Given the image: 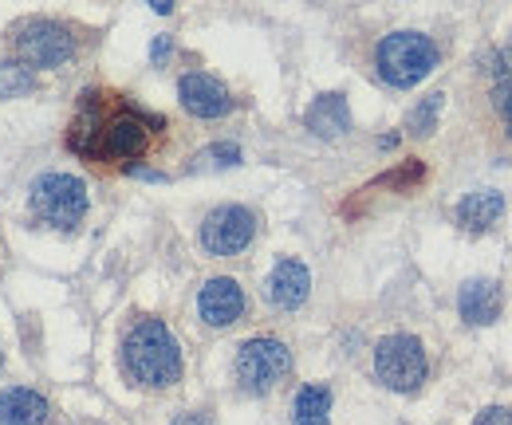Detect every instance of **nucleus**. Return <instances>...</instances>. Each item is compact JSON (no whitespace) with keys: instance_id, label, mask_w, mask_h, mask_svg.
Returning a JSON list of instances; mask_svg holds the SVG:
<instances>
[{"instance_id":"nucleus-21","label":"nucleus","mask_w":512,"mask_h":425,"mask_svg":"<svg viewBox=\"0 0 512 425\" xmlns=\"http://www.w3.org/2000/svg\"><path fill=\"white\" fill-rule=\"evenodd\" d=\"M497 103H501V111H505V119H509V134H512V79H505V83L497 87Z\"/></svg>"},{"instance_id":"nucleus-19","label":"nucleus","mask_w":512,"mask_h":425,"mask_svg":"<svg viewBox=\"0 0 512 425\" xmlns=\"http://www.w3.org/2000/svg\"><path fill=\"white\" fill-rule=\"evenodd\" d=\"M237 162H241V150H237L233 142H217V146H209L205 154H197L193 166H197V170H201V166H221V170H225V166H237Z\"/></svg>"},{"instance_id":"nucleus-12","label":"nucleus","mask_w":512,"mask_h":425,"mask_svg":"<svg viewBox=\"0 0 512 425\" xmlns=\"http://www.w3.org/2000/svg\"><path fill=\"white\" fill-rule=\"evenodd\" d=\"M501 307H505V292H501L497 280L477 276V280H465L461 292H457V311H461V319L473 323V327H489V323H497Z\"/></svg>"},{"instance_id":"nucleus-20","label":"nucleus","mask_w":512,"mask_h":425,"mask_svg":"<svg viewBox=\"0 0 512 425\" xmlns=\"http://www.w3.org/2000/svg\"><path fill=\"white\" fill-rule=\"evenodd\" d=\"M473 425H512V410H505V406H489V410H481V414L473 418Z\"/></svg>"},{"instance_id":"nucleus-22","label":"nucleus","mask_w":512,"mask_h":425,"mask_svg":"<svg viewBox=\"0 0 512 425\" xmlns=\"http://www.w3.org/2000/svg\"><path fill=\"white\" fill-rule=\"evenodd\" d=\"M170 425H213V418L205 414V410H190V414H182V418H174Z\"/></svg>"},{"instance_id":"nucleus-7","label":"nucleus","mask_w":512,"mask_h":425,"mask_svg":"<svg viewBox=\"0 0 512 425\" xmlns=\"http://www.w3.org/2000/svg\"><path fill=\"white\" fill-rule=\"evenodd\" d=\"M256 237V217L245 205H221L201 221V248L209 256H237Z\"/></svg>"},{"instance_id":"nucleus-5","label":"nucleus","mask_w":512,"mask_h":425,"mask_svg":"<svg viewBox=\"0 0 512 425\" xmlns=\"http://www.w3.org/2000/svg\"><path fill=\"white\" fill-rule=\"evenodd\" d=\"M292 370V351L280 343V339H249L237 347V359H233V374L241 382V390L249 394H268L276 382H284Z\"/></svg>"},{"instance_id":"nucleus-11","label":"nucleus","mask_w":512,"mask_h":425,"mask_svg":"<svg viewBox=\"0 0 512 425\" xmlns=\"http://www.w3.org/2000/svg\"><path fill=\"white\" fill-rule=\"evenodd\" d=\"M146 146H150L146 122L134 119V115H119V119H111L103 130H99V146H95V154L130 162V158H142Z\"/></svg>"},{"instance_id":"nucleus-13","label":"nucleus","mask_w":512,"mask_h":425,"mask_svg":"<svg viewBox=\"0 0 512 425\" xmlns=\"http://www.w3.org/2000/svg\"><path fill=\"white\" fill-rule=\"evenodd\" d=\"M48 418H52V406L44 394L28 386L0 390V425H44Z\"/></svg>"},{"instance_id":"nucleus-4","label":"nucleus","mask_w":512,"mask_h":425,"mask_svg":"<svg viewBox=\"0 0 512 425\" xmlns=\"http://www.w3.org/2000/svg\"><path fill=\"white\" fill-rule=\"evenodd\" d=\"M32 209L56 229H79L87 217V185L75 174H40L32 182Z\"/></svg>"},{"instance_id":"nucleus-15","label":"nucleus","mask_w":512,"mask_h":425,"mask_svg":"<svg viewBox=\"0 0 512 425\" xmlns=\"http://www.w3.org/2000/svg\"><path fill=\"white\" fill-rule=\"evenodd\" d=\"M304 126H308L312 134H320V138H343V134L351 130V107H347V95H339V91L320 95V99L308 107Z\"/></svg>"},{"instance_id":"nucleus-1","label":"nucleus","mask_w":512,"mask_h":425,"mask_svg":"<svg viewBox=\"0 0 512 425\" xmlns=\"http://www.w3.org/2000/svg\"><path fill=\"white\" fill-rule=\"evenodd\" d=\"M123 370L146 390H166L182 378V347L162 319H138L123 339Z\"/></svg>"},{"instance_id":"nucleus-14","label":"nucleus","mask_w":512,"mask_h":425,"mask_svg":"<svg viewBox=\"0 0 512 425\" xmlns=\"http://www.w3.org/2000/svg\"><path fill=\"white\" fill-rule=\"evenodd\" d=\"M501 213H505V197H501L497 189L465 193V197L457 201V209H453V217H457V225H461L465 233H485V229H493V225L501 221Z\"/></svg>"},{"instance_id":"nucleus-8","label":"nucleus","mask_w":512,"mask_h":425,"mask_svg":"<svg viewBox=\"0 0 512 425\" xmlns=\"http://www.w3.org/2000/svg\"><path fill=\"white\" fill-rule=\"evenodd\" d=\"M197 315L209 327H233L245 315V288L233 276H213L197 292Z\"/></svg>"},{"instance_id":"nucleus-25","label":"nucleus","mask_w":512,"mask_h":425,"mask_svg":"<svg viewBox=\"0 0 512 425\" xmlns=\"http://www.w3.org/2000/svg\"><path fill=\"white\" fill-rule=\"evenodd\" d=\"M0 366H4V351H0Z\"/></svg>"},{"instance_id":"nucleus-18","label":"nucleus","mask_w":512,"mask_h":425,"mask_svg":"<svg viewBox=\"0 0 512 425\" xmlns=\"http://www.w3.org/2000/svg\"><path fill=\"white\" fill-rule=\"evenodd\" d=\"M442 103H446V95H442V91L426 95V99H422V103H418V107L410 111V130L426 138V134H430V130L438 126V115H442Z\"/></svg>"},{"instance_id":"nucleus-10","label":"nucleus","mask_w":512,"mask_h":425,"mask_svg":"<svg viewBox=\"0 0 512 425\" xmlns=\"http://www.w3.org/2000/svg\"><path fill=\"white\" fill-rule=\"evenodd\" d=\"M308 292H312V272H308V264H300V260H292V256L276 260V268L268 272V284H264L268 304H276L280 311H296V307L308 300Z\"/></svg>"},{"instance_id":"nucleus-2","label":"nucleus","mask_w":512,"mask_h":425,"mask_svg":"<svg viewBox=\"0 0 512 425\" xmlns=\"http://www.w3.org/2000/svg\"><path fill=\"white\" fill-rule=\"evenodd\" d=\"M438 67V44L426 32H390L379 44V75L390 87H418Z\"/></svg>"},{"instance_id":"nucleus-24","label":"nucleus","mask_w":512,"mask_h":425,"mask_svg":"<svg viewBox=\"0 0 512 425\" xmlns=\"http://www.w3.org/2000/svg\"><path fill=\"white\" fill-rule=\"evenodd\" d=\"M154 12H162V16H170V12H174V4H170V0H154Z\"/></svg>"},{"instance_id":"nucleus-23","label":"nucleus","mask_w":512,"mask_h":425,"mask_svg":"<svg viewBox=\"0 0 512 425\" xmlns=\"http://www.w3.org/2000/svg\"><path fill=\"white\" fill-rule=\"evenodd\" d=\"M150 56H154V60H166V56H170V36H158L154 48H150Z\"/></svg>"},{"instance_id":"nucleus-3","label":"nucleus","mask_w":512,"mask_h":425,"mask_svg":"<svg viewBox=\"0 0 512 425\" xmlns=\"http://www.w3.org/2000/svg\"><path fill=\"white\" fill-rule=\"evenodd\" d=\"M375 374L386 390H398V394L418 390L430 374L426 347L414 335H386L375 343Z\"/></svg>"},{"instance_id":"nucleus-16","label":"nucleus","mask_w":512,"mask_h":425,"mask_svg":"<svg viewBox=\"0 0 512 425\" xmlns=\"http://www.w3.org/2000/svg\"><path fill=\"white\" fill-rule=\"evenodd\" d=\"M331 422V390L323 382H312L292 402V425H327Z\"/></svg>"},{"instance_id":"nucleus-6","label":"nucleus","mask_w":512,"mask_h":425,"mask_svg":"<svg viewBox=\"0 0 512 425\" xmlns=\"http://www.w3.org/2000/svg\"><path fill=\"white\" fill-rule=\"evenodd\" d=\"M12 48L16 56L32 67H64L71 56H75V40L64 24L56 20H24L16 32H12Z\"/></svg>"},{"instance_id":"nucleus-9","label":"nucleus","mask_w":512,"mask_h":425,"mask_svg":"<svg viewBox=\"0 0 512 425\" xmlns=\"http://www.w3.org/2000/svg\"><path fill=\"white\" fill-rule=\"evenodd\" d=\"M178 99H182V107H186L190 115H197V119H225V115L233 111V95H229V87H225L221 79L205 75V71L182 75V83H178Z\"/></svg>"},{"instance_id":"nucleus-17","label":"nucleus","mask_w":512,"mask_h":425,"mask_svg":"<svg viewBox=\"0 0 512 425\" xmlns=\"http://www.w3.org/2000/svg\"><path fill=\"white\" fill-rule=\"evenodd\" d=\"M36 87V75L20 60H0V99H16L28 95Z\"/></svg>"}]
</instances>
